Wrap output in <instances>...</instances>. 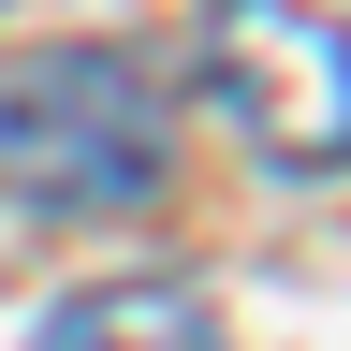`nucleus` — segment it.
<instances>
[{"label":"nucleus","mask_w":351,"mask_h":351,"mask_svg":"<svg viewBox=\"0 0 351 351\" xmlns=\"http://www.w3.org/2000/svg\"><path fill=\"white\" fill-rule=\"evenodd\" d=\"M176 176V88L132 44H44L0 73V191L44 219H117Z\"/></svg>","instance_id":"obj_1"},{"label":"nucleus","mask_w":351,"mask_h":351,"mask_svg":"<svg viewBox=\"0 0 351 351\" xmlns=\"http://www.w3.org/2000/svg\"><path fill=\"white\" fill-rule=\"evenodd\" d=\"M191 59L219 88V117H234L278 176H337L351 161V29L322 0H205Z\"/></svg>","instance_id":"obj_2"},{"label":"nucleus","mask_w":351,"mask_h":351,"mask_svg":"<svg viewBox=\"0 0 351 351\" xmlns=\"http://www.w3.org/2000/svg\"><path fill=\"white\" fill-rule=\"evenodd\" d=\"M29 351H234V337H219V307L191 278H103V293L44 307Z\"/></svg>","instance_id":"obj_3"}]
</instances>
